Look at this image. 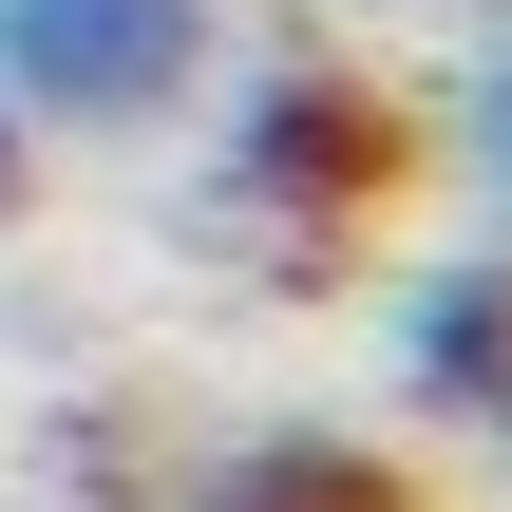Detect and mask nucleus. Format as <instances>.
Returning a JSON list of instances; mask_svg holds the SVG:
<instances>
[{"label": "nucleus", "instance_id": "f257e3e1", "mask_svg": "<svg viewBox=\"0 0 512 512\" xmlns=\"http://www.w3.org/2000/svg\"><path fill=\"white\" fill-rule=\"evenodd\" d=\"M228 95H209V228L228 247H285V266H323L342 228H380V190L418 171V133H399V95L361 76V57H323V38H266V57H209Z\"/></svg>", "mask_w": 512, "mask_h": 512}, {"label": "nucleus", "instance_id": "f03ea898", "mask_svg": "<svg viewBox=\"0 0 512 512\" xmlns=\"http://www.w3.org/2000/svg\"><path fill=\"white\" fill-rule=\"evenodd\" d=\"M228 57V0H0V114L19 133H171Z\"/></svg>", "mask_w": 512, "mask_h": 512}, {"label": "nucleus", "instance_id": "7ed1b4c3", "mask_svg": "<svg viewBox=\"0 0 512 512\" xmlns=\"http://www.w3.org/2000/svg\"><path fill=\"white\" fill-rule=\"evenodd\" d=\"M380 380H399L437 437L512 456V228H475V247H437V266L380 285Z\"/></svg>", "mask_w": 512, "mask_h": 512}, {"label": "nucleus", "instance_id": "20e7f679", "mask_svg": "<svg viewBox=\"0 0 512 512\" xmlns=\"http://www.w3.org/2000/svg\"><path fill=\"white\" fill-rule=\"evenodd\" d=\"M190 512H399V475H380L361 437H228V456L190 475Z\"/></svg>", "mask_w": 512, "mask_h": 512}, {"label": "nucleus", "instance_id": "39448f33", "mask_svg": "<svg viewBox=\"0 0 512 512\" xmlns=\"http://www.w3.org/2000/svg\"><path fill=\"white\" fill-rule=\"evenodd\" d=\"M437 152H456L475 228H512V0L475 19V57H456V95H437Z\"/></svg>", "mask_w": 512, "mask_h": 512}, {"label": "nucleus", "instance_id": "423d86ee", "mask_svg": "<svg viewBox=\"0 0 512 512\" xmlns=\"http://www.w3.org/2000/svg\"><path fill=\"white\" fill-rule=\"evenodd\" d=\"M19 190H38V133H19V114H0V228H19Z\"/></svg>", "mask_w": 512, "mask_h": 512}, {"label": "nucleus", "instance_id": "0eeeda50", "mask_svg": "<svg viewBox=\"0 0 512 512\" xmlns=\"http://www.w3.org/2000/svg\"><path fill=\"white\" fill-rule=\"evenodd\" d=\"M380 19H494V0H380Z\"/></svg>", "mask_w": 512, "mask_h": 512}]
</instances>
